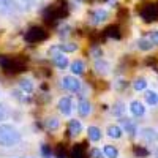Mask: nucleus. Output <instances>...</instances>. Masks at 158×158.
I'll use <instances>...</instances> for the list:
<instances>
[{
	"label": "nucleus",
	"instance_id": "9",
	"mask_svg": "<svg viewBox=\"0 0 158 158\" xmlns=\"http://www.w3.org/2000/svg\"><path fill=\"white\" fill-rule=\"evenodd\" d=\"M139 135H141V138H142L144 141L149 142V144L158 141V131H156L155 128H152V127H144V128H141V130H139Z\"/></svg>",
	"mask_w": 158,
	"mask_h": 158
},
{
	"label": "nucleus",
	"instance_id": "1",
	"mask_svg": "<svg viewBox=\"0 0 158 158\" xmlns=\"http://www.w3.org/2000/svg\"><path fill=\"white\" fill-rule=\"evenodd\" d=\"M70 15V5L67 0H56L52 5L46 6L43 11V19L48 24H56L57 21L67 18Z\"/></svg>",
	"mask_w": 158,
	"mask_h": 158
},
{
	"label": "nucleus",
	"instance_id": "31",
	"mask_svg": "<svg viewBox=\"0 0 158 158\" xmlns=\"http://www.w3.org/2000/svg\"><path fill=\"white\" fill-rule=\"evenodd\" d=\"M6 114H8L6 104H5V103H0V120H3V118L6 117Z\"/></svg>",
	"mask_w": 158,
	"mask_h": 158
},
{
	"label": "nucleus",
	"instance_id": "28",
	"mask_svg": "<svg viewBox=\"0 0 158 158\" xmlns=\"http://www.w3.org/2000/svg\"><path fill=\"white\" fill-rule=\"evenodd\" d=\"M56 156L57 158H68V150L65 147V144H59L56 149Z\"/></svg>",
	"mask_w": 158,
	"mask_h": 158
},
{
	"label": "nucleus",
	"instance_id": "16",
	"mask_svg": "<svg viewBox=\"0 0 158 158\" xmlns=\"http://www.w3.org/2000/svg\"><path fill=\"white\" fill-rule=\"evenodd\" d=\"M81 131H82V125H81V122H79V120H76V118L70 120V123H68V133H70L71 136H76V135H79Z\"/></svg>",
	"mask_w": 158,
	"mask_h": 158
},
{
	"label": "nucleus",
	"instance_id": "34",
	"mask_svg": "<svg viewBox=\"0 0 158 158\" xmlns=\"http://www.w3.org/2000/svg\"><path fill=\"white\" fill-rule=\"evenodd\" d=\"M150 40L153 44H158V30H152L150 32Z\"/></svg>",
	"mask_w": 158,
	"mask_h": 158
},
{
	"label": "nucleus",
	"instance_id": "24",
	"mask_svg": "<svg viewBox=\"0 0 158 158\" xmlns=\"http://www.w3.org/2000/svg\"><path fill=\"white\" fill-rule=\"evenodd\" d=\"M146 101L147 104H150V106H155V104H158V94L153 90H149L146 94Z\"/></svg>",
	"mask_w": 158,
	"mask_h": 158
},
{
	"label": "nucleus",
	"instance_id": "29",
	"mask_svg": "<svg viewBox=\"0 0 158 158\" xmlns=\"http://www.w3.org/2000/svg\"><path fill=\"white\" fill-rule=\"evenodd\" d=\"M59 48V51H62V52H74L76 49H77V44H74V43H65V44H60V46H57Z\"/></svg>",
	"mask_w": 158,
	"mask_h": 158
},
{
	"label": "nucleus",
	"instance_id": "32",
	"mask_svg": "<svg viewBox=\"0 0 158 158\" xmlns=\"http://www.w3.org/2000/svg\"><path fill=\"white\" fill-rule=\"evenodd\" d=\"M41 153H43V156H44V158H51V155H52L51 147H49V146H46V144H43V146H41Z\"/></svg>",
	"mask_w": 158,
	"mask_h": 158
},
{
	"label": "nucleus",
	"instance_id": "2",
	"mask_svg": "<svg viewBox=\"0 0 158 158\" xmlns=\"http://www.w3.org/2000/svg\"><path fill=\"white\" fill-rule=\"evenodd\" d=\"M0 68L6 74H19L27 68V57L24 56H0Z\"/></svg>",
	"mask_w": 158,
	"mask_h": 158
},
{
	"label": "nucleus",
	"instance_id": "22",
	"mask_svg": "<svg viewBox=\"0 0 158 158\" xmlns=\"http://www.w3.org/2000/svg\"><path fill=\"white\" fill-rule=\"evenodd\" d=\"M104 35H106V36H111V38H115V40H118V38H120V32H118V25H109V27H106V30H104Z\"/></svg>",
	"mask_w": 158,
	"mask_h": 158
},
{
	"label": "nucleus",
	"instance_id": "17",
	"mask_svg": "<svg viewBox=\"0 0 158 158\" xmlns=\"http://www.w3.org/2000/svg\"><path fill=\"white\" fill-rule=\"evenodd\" d=\"M123 135V130L118 127V125H109L108 127V136L112 139H120Z\"/></svg>",
	"mask_w": 158,
	"mask_h": 158
},
{
	"label": "nucleus",
	"instance_id": "3",
	"mask_svg": "<svg viewBox=\"0 0 158 158\" xmlns=\"http://www.w3.org/2000/svg\"><path fill=\"white\" fill-rule=\"evenodd\" d=\"M21 141V133L10 125V123H0V146L2 147H13Z\"/></svg>",
	"mask_w": 158,
	"mask_h": 158
},
{
	"label": "nucleus",
	"instance_id": "23",
	"mask_svg": "<svg viewBox=\"0 0 158 158\" xmlns=\"http://www.w3.org/2000/svg\"><path fill=\"white\" fill-rule=\"evenodd\" d=\"M138 48L141 49V51H150L152 48H153V43H152V40L149 38H141L139 41H138Z\"/></svg>",
	"mask_w": 158,
	"mask_h": 158
},
{
	"label": "nucleus",
	"instance_id": "15",
	"mask_svg": "<svg viewBox=\"0 0 158 158\" xmlns=\"http://www.w3.org/2000/svg\"><path fill=\"white\" fill-rule=\"evenodd\" d=\"M95 70H97V73H100V74H108V73L111 71V65H109L108 62L101 60V59H97V62H95Z\"/></svg>",
	"mask_w": 158,
	"mask_h": 158
},
{
	"label": "nucleus",
	"instance_id": "13",
	"mask_svg": "<svg viewBox=\"0 0 158 158\" xmlns=\"http://www.w3.org/2000/svg\"><path fill=\"white\" fill-rule=\"evenodd\" d=\"M130 111H131V114L136 115V117H142L144 114H146V108H144V104L141 101H136V100L130 103Z\"/></svg>",
	"mask_w": 158,
	"mask_h": 158
},
{
	"label": "nucleus",
	"instance_id": "30",
	"mask_svg": "<svg viewBox=\"0 0 158 158\" xmlns=\"http://www.w3.org/2000/svg\"><path fill=\"white\" fill-rule=\"evenodd\" d=\"M59 127H60V123H59L57 118H48V120H46V128L49 131H56Z\"/></svg>",
	"mask_w": 158,
	"mask_h": 158
},
{
	"label": "nucleus",
	"instance_id": "7",
	"mask_svg": "<svg viewBox=\"0 0 158 158\" xmlns=\"http://www.w3.org/2000/svg\"><path fill=\"white\" fill-rule=\"evenodd\" d=\"M19 10L16 0H0V13H3L6 16H11Z\"/></svg>",
	"mask_w": 158,
	"mask_h": 158
},
{
	"label": "nucleus",
	"instance_id": "37",
	"mask_svg": "<svg viewBox=\"0 0 158 158\" xmlns=\"http://www.w3.org/2000/svg\"><path fill=\"white\" fill-rule=\"evenodd\" d=\"M156 156H158V153H156Z\"/></svg>",
	"mask_w": 158,
	"mask_h": 158
},
{
	"label": "nucleus",
	"instance_id": "10",
	"mask_svg": "<svg viewBox=\"0 0 158 158\" xmlns=\"http://www.w3.org/2000/svg\"><path fill=\"white\" fill-rule=\"evenodd\" d=\"M59 111L63 115H70L73 112V101H71V98H68V97L60 98L59 100Z\"/></svg>",
	"mask_w": 158,
	"mask_h": 158
},
{
	"label": "nucleus",
	"instance_id": "18",
	"mask_svg": "<svg viewBox=\"0 0 158 158\" xmlns=\"http://www.w3.org/2000/svg\"><path fill=\"white\" fill-rule=\"evenodd\" d=\"M122 125H123V130L130 135H136L138 133V127L133 120H130V118H122Z\"/></svg>",
	"mask_w": 158,
	"mask_h": 158
},
{
	"label": "nucleus",
	"instance_id": "6",
	"mask_svg": "<svg viewBox=\"0 0 158 158\" xmlns=\"http://www.w3.org/2000/svg\"><path fill=\"white\" fill-rule=\"evenodd\" d=\"M141 16L146 22H150V21H155L158 18V5L155 3H149L146 5L142 10H141Z\"/></svg>",
	"mask_w": 158,
	"mask_h": 158
},
{
	"label": "nucleus",
	"instance_id": "8",
	"mask_svg": "<svg viewBox=\"0 0 158 158\" xmlns=\"http://www.w3.org/2000/svg\"><path fill=\"white\" fill-rule=\"evenodd\" d=\"M62 87L70 90V92H79V89H81V81L74 76H65L62 79Z\"/></svg>",
	"mask_w": 158,
	"mask_h": 158
},
{
	"label": "nucleus",
	"instance_id": "19",
	"mask_svg": "<svg viewBox=\"0 0 158 158\" xmlns=\"http://www.w3.org/2000/svg\"><path fill=\"white\" fill-rule=\"evenodd\" d=\"M77 112L81 114V115H89L90 112H92V106H90V103L87 101V100H81L79 101V104H77Z\"/></svg>",
	"mask_w": 158,
	"mask_h": 158
},
{
	"label": "nucleus",
	"instance_id": "4",
	"mask_svg": "<svg viewBox=\"0 0 158 158\" xmlns=\"http://www.w3.org/2000/svg\"><path fill=\"white\" fill-rule=\"evenodd\" d=\"M49 36V33L46 32V29L40 27V25H33V27H30L27 32H25L24 38L25 41L30 43V44H35V43H41V41H46Z\"/></svg>",
	"mask_w": 158,
	"mask_h": 158
},
{
	"label": "nucleus",
	"instance_id": "5",
	"mask_svg": "<svg viewBox=\"0 0 158 158\" xmlns=\"http://www.w3.org/2000/svg\"><path fill=\"white\" fill-rule=\"evenodd\" d=\"M49 52H52V62H54V65L57 68L63 70L68 67V59L65 57V54L62 51H59V48H52V51H49Z\"/></svg>",
	"mask_w": 158,
	"mask_h": 158
},
{
	"label": "nucleus",
	"instance_id": "26",
	"mask_svg": "<svg viewBox=\"0 0 158 158\" xmlns=\"http://www.w3.org/2000/svg\"><path fill=\"white\" fill-rule=\"evenodd\" d=\"M146 87H147V81H146L144 77H139V79H136V81L133 82V89H135L136 92L146 90Z\"/></svg>",
	"mask_w": 158,
	"mask_h": 158
},
{
	"label": "nucleus",
	"instance_id": "14",
	"mask_svg": "<svg viewBox=\"0 0 158 158\" xmlns=\"http://www.w3.org/2000/svg\"><path fill=\"white\" fill-rule=\"evenodd\" d=\"M19 87H21V90L24 92V94H33V90H35V84H33L32 79H29V77L21 79V81H19Z\"/></svg>",
	"mask_w": 158,
	"mask_h": 158
},
{
	"label": "nucleus",
	"instance_id": "25",
	"mask_svg": "<svg viewBox=\"0 0 158 158\" xmlns=\"http://www.w3.org/2000/svg\"><path fill=\"white\" fill-rule=\"evenodd\" d=\"M103 153H104V156H108V158H117L118 156V150L114 146H104Z\"/></svg>",
	"mask_w": 158,
	"mask_h": 158
},
{
	"label": "nucleus",
	"instance_id": "27",
	"mask_svg": "<svg viewBox=\"0 0 158 158\" xmlns=\"http://www.w3.org/2000/svg\"><path fill=\"white\" fill-rule=\"evenodd\" d=\"M112 112H114V115H117V117H122L123 112H125V104H123L122 101H117V103L114 104Z\"/></svg>",
	"mask_w": 158,
	"mask_h": 158
},
{
	"label": "nucleus",
	"instance_id": "12",
	"mask_svg": "<svg viewBox=\"0 0 158 158\" xmlns=\"http://www.w3.org/2000/svg\"><path fill=\"white\" fill-rule=\"evenodd\" d=\"M109 18V13L106 11V10H95L94 13H92V24H101V22H104Z\"/></svg>",
	"mask_w": 158,
	"mask_h": 158
},
{
	"label": "nucleus",
	"instance_id": "35",
	"mask_svg": "<svg viewBox=\"0 0 158 158\" xmlns=\"http://www.w3.org/2000/svg\"><path fill=\"white\" fill-rule=\"evenodd\" d=\"M94 56H95L97 59H100V57L103 56V51H101V49H95V51H94Z\"/></svg>",
	"mask_w": 158,
	"mask_h": 158
},
{
	"label": "nucleus",
	"instance_id": "33",
	"mask_svg": "<svg viewBox=\"0 0 158 158\" xmlns=\"http://www.w3.org/2000/svg\"><path fill=\"white\" fill-rule=\"evenodd\" d=\"M103 152L100 150V149H92V152H90V156L92 158H103Z\"/></svg>",
	"mask_w": 158,
	"mask_h": 158
},
{
	"label": "nucleus",
	"instance_id": "21",
	"mask_svg": "<svg viewBox=\"0 0 158 158\" xmlns=\"http://www.w3.org/2000/svg\"><path fill=\"white\" fill-rule=\"evenodd\" d=\"M84 70H85V65H84L82 60H74V62L71 63V71H73L74 74H82Z\"/></svg>",
	"mask_w": 158,
	"mask_h": 158
},
{
	"label": "nucleus",
	"instance_id": "11",
	"mask_svg": "<svg viewBox=\"0 0 158 158\" xmlns=\"http://www.w3.org/2000/svg\"><path fill=\"white\" fill-rule=\"evenodd\" d=\"M71 158H89V153H87V146L84 142H79V144H74V147L71 150Z\"/></svg>",
	"mask_w": 158,
	"mask_h": 158
},
{
	"label": "nucleus",
	"instance_id": "20",
	"mask_svg": "<svg viewBox=\"0 0 158 158\" xmlns=\"http://www.w3.org/2000/svg\"><path fill=\"white\" fill-rule=\"evenodd\" d=\"M87 135H89V139L94 141V142H98L101 139V131L98 127H89L87 128Z\"/></svg>",
	"mask_w": 158,
	"mask_h": 158
},
{
	"label": "nucleus",
	"instance_id": "36",
	"mask_svg": "<svg viewBox=\"0 0 158 158\" xmlns=\"http://www.w3.org/2000/svg\"><path fill=\"white\" fill-rule=\"evenodd\" d=\"M90 2H101V0H90Z\"/></svg>",
	"mask_w": 158,
	"mask_h": 158
}]
</instances>
